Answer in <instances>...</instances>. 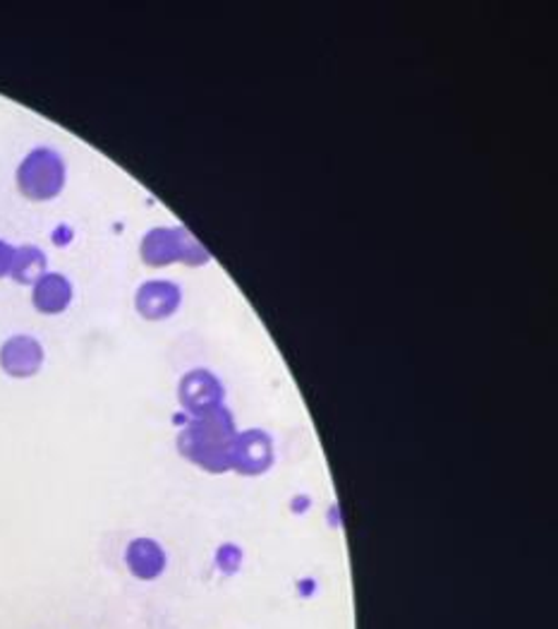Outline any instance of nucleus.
Wrapping results in <instances>:
<instances>
[{"label":"nucleus","mask_w":558,"mask_h":629,"mask_svg":"<svg viewBox=\"0 0 558 629\" xmlns=\"http://www.w3.org/2000/svg\"><path fill=\"white\" fill-rule=\"evenodd\" d=\"M182 300L180 288L172 282H146L135 296L137 312L146 320H166L178 310Z\"/></svg>","instance_id":"obj_7"},{"label":"nucleus","mask_w":558,"mask_h":629,"mask_svg":"<svg viewBox=\"0 0 558 629\" xmlns=\"http://www.w3.org/2000/svg\"><path fill=\"white\" fill-rule=\"evenodd\" d=\"M15 251H18V247H12L10 243L0 241V279L8 277V274H10L12 260H15Z\"/></svg>","instance_id":"obj_11"},{"label":"nucleus","mask_w":558,"mask_h":629,"mask_svg":"<svg viewBox=\"0 0 558 629\" xmlns=\"http://www.w3.org/2000/svg\"><path fill=\"white\" fill-rule=\"evenodd\" d=\"M34 308L44 314H58L70 306L72 300V284L63 274H44L34 284Z\"/></svg>","instance_id":"obj_9"},{"label":"nucleus","mask_w":558,"mask_h":629,"mask_svg":"<svg viewBox=\"0 0 558 629\" xmlns=\"http://www.w3.org/2000/svg\"><path fill=\"white\" fill-rule=\"evenodd\" d=\"M207 247L188 229H154L142 241V260L149 267H166L170 262H185L199 267L209 262Z\"/></svg>","instance_id":"obj_2"},{"label":"nucleus","mask_w":558,"mask_h":629,"mask_svg":"<svg viewBox=\"0 0 558 629\" xmlns=\"http://www.w3.org/2000/svg\"><path fill=\"white\" fill-rule=\"evenodd\" d=\"M125 562L130 572L137 576V580H156L166 570V553L164 548L152 539H135L127 545Z\"/></svg>","instance_id":"obj_8"},{"label":"nucleus","mask_w":558,"mask_h":629,"mask_svg":"<svg viewBox=\"0 0 558 629\" xmlns=\"http://www.w3.org/2000/svg\"><path fill=\"white\" fill-rule=\"evenodd\" d=\"M274 464V442L264 430L237 432L231 452V468L243 476H259Z\"/></svg>","instance_id":"obj_4"},{"label":"nucleus","mask_w":558,"mask_h":629,"mask_svg":"<svg viewBox=\"0 0 558 629\" xmlns=\"http://www.w3.org/2000/svg\"><path fill=\"white\" fill-rule=\"evenodd\" d=\"M237 430L233 423V413L225 406H216L207 413L194 416L180 432L178 450L192 464L202 466L211 474L231 471V452Z\"/></svg>","instance_id":"obj_1"},{"label":"nucleus","mask_w":558,"mask_h":629,"mask_svg":"<svg viewBox=\"0 0 558 629\" xmlns=\"http://www.w3.org/2000/svg\"><path fill=\"white\" fill-rule=\"evenodd\" d=\"M44 349L34 336H12L0 349V368L10 377H32L42 371Z\"/></svg>","instance_id":"obj_6"},{"label":"nucleus","mask_w":558,"mask_h":629,"mask_svg":"<svg viewBox=\"0 0 558 629\" xmlns=\"http://www.w3.org/2000/svg\"><path fill=\"white\" fill-rule=\"evenodd\" d=\"M178 397L185 409L199 416L216 409V406H223L225 391L216 375H211L209 371H190L180 379Z\"/></svg>","instance_id":"obj_5"},{"label":"nucleus","mask_w":558,"mask_h":629,"mask_svg":"<svg viewBox=\"0 0 558 629\" xmlns=\"http://www.w3.org/2000/svg\"><path fill=\"white\" fill-rule=\"evenodd\" d=\"M18 186L24 198L36 202L53 200L65 186L63 159L56 152L46 147L30 152L18 168Z\"/></svg>","instance_id":"obj_3"},{"label":"nucleus","mask_w":558,"mask_h":629,"mask_svg":"<svg viewBox=\"0 0 558 629\" xmlns=\"http://www.w3.org/2000/svg\"><path fill=\"white\" fill-rule=\"evenodd\" d=\"M46 274V255L34 245H24L15 251L10 277L20 284H36Z\"/></svg>","instance_id":"obj_10"}]
</instances>
